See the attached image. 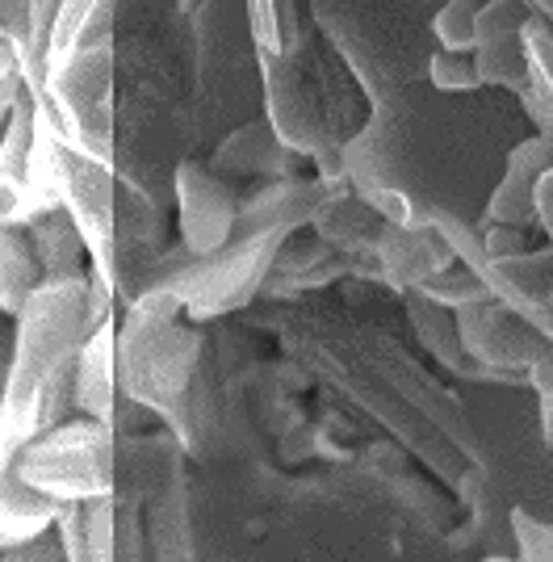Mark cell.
I'll list each match as a JSON object with an SVG mask.
<instances>
[{
    "label": "cell",
    "instance_id": "obj_1",
    "mask_svg": "<svg viewBox=\"0 0 553 562\" xmlns=\"http://www.w3.org/2000/svg\"><path fill=\"white\" fill-rule=\"evenodd\" d=\"M117 319V294L97 278H50L13 319L4 361V462L76 412V366L97 331Z\"/></svg>",
    "mask_w": 553,
    "mask_h": 562
},
{
    "label": "cell",
    "instance_id": "obj_2",
    "mask_svg": "<svg viewBox=\"0 0 553 562\" xmlns=\"http://www.w3.org/2000/svg\"><path fill=\"white\" fill-rule=\"evenodd\" d=\"M256 59H260L264 117L276 126V135L315 165L319 181L348 186L345 147L373 117L365 85L352 80L345 59L327 50L311 25L290 47L256 50Z\"/></svg>",
    "mask_w": 553,
    "mask_h": 562
},
{
    "label": "cell",
    "instance_id": "obj_3",
    "mask_svg": "<svg viewBox=\"0 0 553 562\" xmlns=\"http://www.w3.org/2000/svg\"><path fill=\"white\" fill-rule=\"evenodd\" d=\"M43 97L76 151L117 165V0H101L80 43L46 76Z\"/></svg>",
    "mask_w": 553,
    "mask_h": 562
},
{
    "label": "cell",
    "instance_id": "obj_4",
    "mask_svg": "<svg viewBox=\"0 0 553 562\" xmlns=\"http://www.w3.org/2000/svg\"><path fill=\"white\" fill-rule=\"evenodd\" d=\"M202 352H206L202 328H189L181 319H151L131 306L117 315L122 391L143 407H151L163 428H172L184 446H189V407H193Z\"/></svg>",
    "mask_w": 553,
    "mask_h": 562
},
{
    "label": "cell",
    "instance_id": "obj_5",
    "mask_svg": "<svg viewBox=\"0 0 553 562\" xmlns=\"http://www.w3.org/2000/svg\"><path fill=\"white\" fill-rule=\"evenodd\" d=\"M290 235L264 232V235H235L227 248L210 252V257H193L181 239L168 248L160 273L151 285L172 290L184 303L189 319H218L230 311H244L256 294H264V281L273 273L276 252Z\"/></svg>",
    "mask_w": 553,
    "mask_h": 562
},
{
    "label": "cell",
    "instance_id": "obj_6",
    "mask_svg": "<svg viewBox=\"0 0 553 562\" xmlns=\"http://www.w3.org/2000/svg\"><path fill=\"white\" fill-rule=\"evenodd\" d=\"M4 470L64 504L101 499L117 492V432L92 416H71L34 437L13 462H4Z\"/></svg>",
    "mask_w": 553,
    "mask_h": 562
},
{
    "label": "cell",
    "instance_id": "obj_7",
    "mask_svg": "<svg viewBox=\"0 0 553 562\" xmlns=\"http://www.w3.org/2000/svg\"><path fill=\"white\" fill-rule=\"evenodd\" d=\"M172 202H177V235L193 257H210L235 239L244 193L206 160L198 156L181 160L172 177Z\"/></svg>",
    "mask_w": 553,
    "mask_h": 562
},
{
    "label": "cell",
    "instance_id": "obj_8",
    "mask_svg": "<svg viewBox=\"0 0 553 562\" xmlns=\"http://www.w3.org/2000/svg\"><path fill=\"white\" fill-rule=\"evenodd\" d=\"M458 331L461 345L474 361H483L486 370L507 378H524L532 352L545 340L532 328L524 315H516L507 303L490 299V303H474L458 311Z\"/></svg>",
    "mask_w": 553,
    "mask_h": 562
},
{
    "label": "cell",
    "instance_id": "obj_9",
    "mask_svg": "<svg viewBox=\"0 0 553 562\" xmlns=\"http://www.w3.org/2000/svg\"><path fill=\"white\" fill-rule=\"evenodd\" d=\"M532 9L524 0H486L478 13V43H474V64L483 76V89H504V93H524L532 85L529 55H524V25Z\"/></svg>",
    "mask_w": 553,
    "mask_h": 562
},
{
    "label": "cell",
    "instance_id": "obj_10",
    "mask_svg": "<svg viewBox=\"0 0 553 562\" xmlns=\"http://www.w3.org/2000/svg\"><path fill=\"white\" fill-rule=\"evenodd\" d=\"M214 172H223L235 186H260V181H281V177H302V156L276 135L269 117H248L230 135L218 139V147L206 160Z\"/></svg>",
    "mask_w": 553,
    "mask_h": 562
},
{
    "label": "cell",
    "instance_id": "obj_11",
    "mask_svg": "<svg viewBox=\"0 0 553 562\" xmlns=\"http://www.w3.org/2000/svg\"><path fill=\"white\" fill-rule=\"evenodd\" d=\"M553 168V139L550 135H529L507 151L504 177L495 181L490 198L483 206L478 227L507 223V227H537V186Z\"/></svg>",
    "mask_w": 553,
    "mask_h": 562
},
{
    "label": "cell",
    "instance_id": "obj_12",
    "mask_svg": "<svg viewBox=\"0 0 553 562\" xmlns=\"http://www.w3.org/2000/svg\"><path fill=\"white\" fill-rule=\"evenodd\" d=\"M373 257L382 269V285H391L394 294H407L458 265V252L449 248V239L437 227H398V223L382 227Z\"/></svg>",
    "mask_w": 553,
    "mask_h": 562
},
{
    "label": "cell",
    "instance_id": "obj_13",
    "mask_svg": "<svg viewBox=\"0 0 553 562\" xmlns=\"http://www.w3.org/2000/svg\"><path fill=\"white\" fill-rule=\"evenodd\" d=\"M311 227H315V232L327 239V248L340 252V257H373L386 218L373 211L352 186H336L327 193V202L319 206Z\"/></svg>",
    "mask_w": 553,
    "mask_h": 562
},
{
    "label": "cell",
    "instance_id": "obj_14",
    "mask_svg": "<svg viewBox=\"0 0 553 562\" xmlns=\"http://www.w3.org/2000/svg\"><path fill=\"white\" fill-rule=\"evenodd\" d=\"M117 391H122V378H117V319H114V324H105V328L97 331L89 345H84V352H80V366H76V412L114 428Z\"/></svg>",
    "mask_w": 553,
    "mask_h": 562
},
{
    "label": "cell",
    "instance_id": "obj_15",
    "mask_svg": "<svg viewBox=\"0 0 553 562\" xmlns=\"http://www.w3.org/2000/svg\"><path fill=\"white\" fill-rule=\"evenodd\" d=\"M59 541L68 562H117V508L114 495L68 504L59 516Z\"/></svg>",
    "mask_w": 553,
    "mask_h": 562
},
{
    "label": "cell",
    "instance_id": "obj_16",
    "mask_svg": "<svg viewBox=\"0 0 553 562\" xmlns=\"http://www.w3.org/2000/svg\"><path fill=\"white\" fill-rule=\"evenodd\" d=\"M64 508H68L64 499L38 492L34 483H25L22 474L4 470V529H0L4 550H9V546H25V541H38V538H46V533H55Z\"/></svg>",
    "mask_w": 553,
    "mask_h": 562
},
{
    "label": "cell",
    "instance_id": "obj_17",
    "mask_svg": "<svg viewBox=\"0 0 553 562\" xmlns=\"http://www.w3.org/2000/svg\"><path fill=\"white\" fill-rule=\"evenodd\" d=\"M25 232H30V244H34V252H38V260H43L46 281L50 278H84V273H92L89 239H84V232L76 227V218H71L68 211L43 214V218L30 223Z\"/></svg>",
    "mask_w": 553,
    "mask_h": 562
},
{
    "label": "cell",
    "instance_id": "obj_18",
    "mask_svg": "<svg viewBox=\"0 0 553 562\" xmlns=\"http://www.w3.org/2000/svg\"><path fill=\"white\" fill-rule=\"evenodd\" d=\"M0 244H4L0 248V311H4V319H18L30 306V299L46 285V269L25 227H4Z\"/></svg>",
    "mask_w": 553,
    "mask_h": 562
},
{
    "label": "cell",
    "instance_id": "obj_19",
    "mask_svg": "<svg viewBox=\"0 0 553 562\" xmlns=\"http://www.w3.org/2000/svg\"><path fill=\"white\" fill-rule=\"evenodd\" d=\"M244 13L252 22V38L260 50L290 47L306 30L298 13V0H244Z\"/></svg>",
    "mask_w": 553,
    "mask_h": 562
},
{
    "label": "cell",
    "instance_id": "obj_20",
    "mask_svg": "<svg viewBox=\"0 0 553 562\" xmlns=\"http://www.w3.org/2000/svg\"><path fill=\"white\" fill-rule=\"evenodd\" d=\"M415 294H424V299H432V303L449 306V311H461V306H474V303H490L495 294H490V285H486L470 265H453V269H444L437 278H428L424 285H415Z\"/></svg>",
    "mask_w": 553,
    "mask_h": 562
},
{
    "label": "cell",
    "instance_id": "obj_21",
    "mask_svg": "<svg viewBox=\"0 0 553 562\" xmlns=\"http://www.w3.org/2000/svg\"><path fill=\"white\" fill-rule=\"evenodd\" d=\"M483 4L486 0H440L437 13H432V38H437V47L474 55Z\"/></svg>",
    "mask_w": 553,
    "mask_h": 562
},
{
    "label": "cell",
    "instance_id": "obj_22",
    "mask_svg": "<svg viewBox=\"0 0 553 562\" xmlns=\"http://www.w3.org/2000/svg\"><path fill=\"white\" fill-rule=\"evenodd\" d=\"M428 89H432V93H444V97L478 93V89H483V76H478L474 55L437 47L432 55H428Z\"/></svg>",
    "mask_w": 553,
    "mask_h": 562
},
{
    "label": "cell",
    "instance_id": "obj_23",
    "mask_svg": "<svg viewBox=\"0 0 553 562\" xmlns=\"http://www.w3.org/2000/svg\"><path fill=\"white\" fill-rule=\"evenodd\" d=\"M59 9H64V0H30V47H25L22 59L38 93L46 85V55H50V34L59 22Z\"/></svg>",
    "mask_w": 553,
    "mask_h": 562
},
{
    "label": "cell",
    "instance_id": "obj_24",
    "mask_svg": "<svg viewBox=\"0 0 553 562\" xmlns=\"http://www.w3.org/2000/svg\"><path fill=\"white\" fill-rule=\"evenodd\" d=\"M524 55H529L532 85L553 93V25L541 18H529L524 25Z\"/></svg>",
    "mask_w": 553,
    "mask_h": 562
},
{
    "label": "cell",
    "instance_id": "obj_25",
    "mask_svg": "<svg viewBox=\"0 0 553 562\" xmlns=\"http://www.w3.org/2000/svg\"><path fill=\"white\" fill-rule=\"evenodd\" d=\"M483 244L490 260L520 257V252H529V232L524 227H507V223H490V227H483Z\"/></svg>",
    "mask_w": 553,
    "mask_h": 562
},
{
    "label": "cell",
    "instance_id": "obj_26",
    "mask_svg": "<svg viewBox=\"0 0 553 562\" xmlns=\"http://www.w3.org/2000/svg\"><path fill=\"white\" fill-rule=\"evenodd\" d=\"M524 386L537 398H553V340H541L532 352L529 370H524Z\"/></svg>",
    "mask_w": 553,
    "mask_h": 562
},
{
    "label": "cell",
    "instance_id": "obj_27",
    "mask_svg": "<svg viewBox=\"0 0 553 562\" xmlns=\"http://www.w3.org/2000/svg\"><path fill=\"white\" fill-rule=\"evenodd\" d=\"M4 562H68L64 559V541H59V529L46 533L38 541H25V546H9L4 550Z\"/></svg>",
    "mask_w": 553,
    "mask_h": 562
},
{
    "label": "cell",
    "instance_id": "obj_28",
    "mask_svg": "<svg viewBox=\"0 0 553 562\" xmlns=\"http://www.w3.org/2000/svg\"><path fill=\"white\" fill-rule=\"evenodd\" d=\"M520 110L529 114V122L537 126V135H550L553 139V93L541 89V85H529L520 93Z\"/></svg>",
    "mask_w": 553,
    "mask_h": 562
},
{
    "label": "cell",
    "instance_id": "obj_29",
    "mask_svg": "<svg viewBox=\"0 0 553 562\" xmlns=\"http://www.w3.org/2000/svg\"><path fill=\"white\" fill-rule=\"evenodd\" d=\"M4 38H13L25 55V47H30V0H4Z\"/></svg>",
    "mask_w": 553,
    "mask_h": 562
},
{
    "label": "cell",
    "instance_id": "obj_30",
    "mask_svg": "<svg viewBox=\"0 0 553 562\" xmlns=\"http://www.w3.org/2000/svg\"><path fill=\"white\" fill-rule=\"evenodd\" d=\"M532 9V18H541V22H550L553 25V0H524Z\"/></svg>",
    "mask_w": 553,
    "mask_h": 562
}]
</instances>
